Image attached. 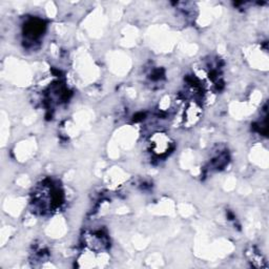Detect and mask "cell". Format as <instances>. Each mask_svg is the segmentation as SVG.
Masks as SVG:
<instances>
[{
  "instance_id": "6da1fadb",
  "label": "cell",
  "mask_w": 269,
  "mask_h": 269,
  "mask_svg": "<svg viewBox=\"0 0 269 269\" xmlns=\"http://www.w3.org/2000/svg\"><path fill=\"white\" fill-rule=\"evenodd\" d=\"M152 142L154 153L157 155H163L166 151L170 150V138L166 137L165 133H155L152 138Z\"/></svg>"
}]
</instances>
